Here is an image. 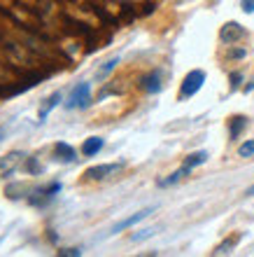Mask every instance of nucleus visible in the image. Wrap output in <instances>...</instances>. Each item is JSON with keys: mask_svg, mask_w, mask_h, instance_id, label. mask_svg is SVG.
<instances>
[{"mask_svg": "<svg viewBox=\"0 0 254 257\" xmlns=\"http://www.w3.org/2000/svg\"><path fill=\"white\" fill-rule=\"evenodd\" d=\"M203 82H205V70H191V73H187V77H184V82H182L180 87V101H187V98H191V96H196L198 91H201Z\"/></svg>", "mask_w": 254, "mask_h": 257, "instance_id": "nucleus-1", "label": "nucleus"}, {"mask_svg": "<svg viewBox=\"0 0 254 257\" xmlns=\"http://www.w3.org/2000/svg\"><path fill=\"white\" fill-rule=\"evenodd\" d=\"M89 94H91V84L89 82H80L77 87L73 89V94H70V98H68L66 108L68 110H75V108H87L89 105Z\"/></svg>", "mask_w": 254, "mask_h": 257, "instance_id": "nucleus-2", "label": "nucleus"}, {"mask_svg": "<svg viewBox=\"0 0 254 257\" xmlns=\"http://www.w3.org/2000/svg\"><path fill=\"white\" fill-rule=\"evenodd\" d=\"M121 169H124V162H117V164H98V166H91V169H87V173H84V176H87L89 180H105L107 176H114V173H119Z\"/></svg>", "mask_w": 254, "mask_h": 257, "instance_id": "nucleus-3", "label": "nucleus"}, {"mask_svg": "<svg viewBox=\"0 0 254 257\" xmlns=\"http://www.w3.org/2000/svg\"><path fill=\"white\" fill-rule=\"evenodd\" d=\"M219 38H221V42H226V45H235L240 38H245V28H242L238 21H228V24L221 26Z\"/></svg>", "mask_w": 254, "mask_h": 257, "instance_id": "nucleus-4", "label": "nucleus"}, {"mask_svg": "<svg viewBox=\"0 0 254 257\" xmlns=\"http://www.w3.org/2000/svg\"><path fill=\"white\" fill-rule=\"evenodd\" d=\"M24 152H19V150H14V152H10L7 157H3L0 159V176H7V173H12L17 166H19L21 162H24Z\"/></svg>", "mask_w": 254, "mask_h": 257, "instance_id": "nucleus-5", "label": "nucleus"}, {"mask_svg": "<svg viewBox=\"0 0 254 257\" xmlns=\"http://www.w3.org/2000/svg\"><path fill=\"white\" fill-rule=\"evenodd\" d=\"M154 213V208H145V210H140V213H135V215H131V217H126V220H121L119 224H114V234L117 231H124V229H128V227H133V224H138L140 220H145V217H149Z\"/></svg>", "mask_w": 254, "mask_h": 257, "instance_id": "nucleus-6", "label": "nucleus"}, {"mask_svg": "<svg viewBox=\"0 0 254 257\" xmlns=\"http://www.w3.org/2000/svg\"><path fill=\"white\" fill-rule=\"evenodd\" d=\"M103 148H105V141L98 138V136H91V138H87V141L82 143V155L84 157H96Z\"/></svg>", "mask_w": 254, "mask_h": 257, "instance_id": "nucleus-7", "label": "nucleus"}, {"mask_svg": "<svg viewBox=\"0 0 254 257\" xmlns=\"http://www.w3.org/2000/svg\"><path fill=\"white\" fill-rule=\"evenodd\" d=\"M140 87L147 91V94H159L161 91V73L159 70H154V73L145 75L140 82Z\"/></svg>", "mask_w": 254, "mask_h": 257, "instance_id": "nucleus-8", "label": "nucleus"}, {"mask_svg": "<svg viewBox=\"0 0 254 257\" xmlns=\"http://www.w3.org/2000/svg\"><path fill=\"white\" fill-rule=\"evenodd\" d=\"M63 190V185L61 183H52L49 187H45V190H38V194H40V199H35V206H45V203H49L54 199V196L59 194V192Z\"/></svg>", "mask_w": 254, "mask_h": 257, "instance_id": "nucleus-9", "label": "nucleus"}, {"mask_svg": "<svg viewBox=\"0 0 254 257\" xmlns=\"http://www.w3.org/2000/svg\"><path fill=\"white\" fill-rule=\"evenodd\" d=\"M245 126H247V117H242V115L231 117V122H228V136H231V141H235V138L245 131Z\"/></svg>", "mask_w": 254, "mask_h": 257, "instance_id": "nucleus-10", "label": "nucleus"}, {"mask_svg": "<svg viewBox=\"0 0 254 257\" xmlns=\"http://www.w3.org/2000/svg\"><path fill=\"white\" fill-rule=\"evenodd\" d=\"M61 101H63V96H61V91H54V94L49 96V98H47V103H45V108L40 110V117H38V119H40V124H42V122H47L49 112H52V110L56 108V105H59Z\"/></svg>", "mask_w": 254, "mask_h": 257, "instance_id": "nucleus-11", "label": "nucleus"}, {"mask_svg": "<svg viewBox=\"0 0 254 257\" xmlns=\"http://www.w3.org/2000/svg\"><path fill=\"white\" fill-rule=\"evenodd\" d=\"M54 150H56V157H59L61 162H75V159H77V152H75L68 143H56Z\"/></svg>", "mask_w": 254, "mask_h": 257, "instance_id": "nucleus-12", "label": "nucleus"}, {"mask_svg": "<svg viewBox=\"0 0 254 257\" xmlns=\"http://www.w3.org/2000/svg\"><path fill=\"white\" fill-rule=\"evenodd\" d=\"M207 162V152L205 150H198V152H191V155L184 159V166H189V169H196V166H201V164Z\"/></svg>", "mask_w": 254, "mask_h": 257, "instance_id": "nucleus-13", "label": "nucleus"}, {"mask_svg": "<svg viewBox=\"0 0 254 257\" xmlns=\"http://www.w3.org/2000/svg\"><path fill=\"white\" fill-rule=\"evenodd\" d=\"M189 173H191V169H189V166H182V169L175 171L170 178H166V180H159V187H170V185H175L177 180H182L184 176H189Z\"/></svg>", "mask_w": 254, "mask_h": 257, "instance_id": "nucleus-14", "label": "nucleus"}, {"mask_svg": "<svg viewBox=\"0 0 254 257\" xmlns=\"http://www.w3.org/2000/svg\"><path fill=\"white\" fill-rule=\"evenodd\" d=\"M235 243H238V236H233V238H228V241H224L221 245H217L212 250V255H226V252H231L235 248Z\"/></svg>", "mask_w": 254, "mask_h": 257, "instance_id": "nucleus-15", "label": "nucleus"}, {"mask_svg": "<svg viewBox=\"0 0 254 257\" xmlns=\"http://www.w3.org/2000/svg\"><path fill=\"white\" fill-rule=\"evenodd\" d=\"M238 157H242V159H249V157H254V141H245L238 148Z\"/></svg>", "mask_w": 254, "mask_h": 257, "instance_id": "nucleus-16", "label": "nucleus"}, {"mask_svg": "<svg viewBox=\"0 0 254 257\" xmlns=\"http://www.w3.org/2000/svg\"><path fill=\"white\" fill-rule=\"evenodd\" d=\"M117 63H119V59H110V61H107V63H105V66H103V68H101V73H98V75H101V77H103V75H107V73H112L114 68H117Z\"/></svg>", "mask_w": 254, "mask_h": 257, "instance_id": "nucleus-17", "label": "nucleus"}, {"mask_svg": "<svg viewBox=\"0 0 254 257\" xmlns=\"http://www.w3.org/2000/svg\"><path fill=\"white\" fill-rule=\"evenodd\" d=\"M59 255L61 257H80L82 250L80 248H66V250H59Z\"/></svg>", "mask_w": 254, "mask_h": 257, "instance_id": "nucleus-18", "label": "nucleus"}, {"mask_svg": "<svg viewBox=\"0 0 254 257\" xmlns=\"http://www.w3.org/2000/svg\"><path fill=\"white\" fill-rule=\"evenodd\" d=\"M242 82V75L240 73H231V89H238Z\"/></svg>", "mask_w": 254, "mask_h": 257, "instance_id": "nucleus-19", "label": "nucleus"}, {"mask_svg": "<svg viewBox=\"0 0 254 257\" xmlns=\"http://www.w3.org/2000/svg\"><path fill=\"white\" fill-rule=\"evenodd\" d=\"M240 5H242V12H247V14L254 12V0H240Z\"/></svg>", "mask_w": 254, "mask_h": 257, "instance_id": "nucleus-20", "label": "nucleus"}, {"mask_svg": "<svg viewBox=\"0 0 254 257\" xmlns=\"http://www.w3.org/2000/svg\"><path fill=\"white\" fill-rule=\"evenodd\" d=\"M154 234V229H145L142 234H133V241H142V238H149Z\"/></svg>", "mask_w": 254, "mask_h": 257, "instance_id": "nucleus-21", "label": "nucleus"}, {"mask_svg": "<svg viewBox=\"0 0 254 257\" xmlns=\"http://www.w3.org/2000/svg\"><path fill=\"white\" fill-rule=\"evenodd\" d=\"M245 56V49H233L231 52V59H242Z\"/></svg>", "mask_w": 254, "mask_h": 257, "instance_id": "nucleus-22", "label": "nucleus"}, {"mask_svg": "<svg viewBox=\"0 0 254 257\" xmlns=\"http://www.w3.org/2000/svg\"><path fill=\"white\" fill-rule=\"evenodd\" d=\"M249 91H254V80H252V82H249L247 87H245V94H249Z\"/></svg>", "mask_w": 254, "mask_h": 257, "instance_id": "nucleus-23", "label": "nucleus"}, {"mask_svg": "<svg viewBox=\"0 0 254 257\" xmlns=\"http://www.w3.org/2000/svg\"><path fill=\"white\" fill-rule=\"evenodd\" d=\"M245 194H247V196H254V185H252V187H249L247 192H245Z\"/></svg>", "mask_w": 254, "mask_h": 257, "instance_id": "nucleus-24", "label": "nucleus"}, {"mask_svg": "<svg viewBox=\"0 0 254 257\" xmlns=\"http://www.w3.org/2000/svg\"><path fill=\"white\" fill-rule=\"evenodd\" d=\"M0 138H3V131H0Z\"/></svg>", "mask_w": 254, "mask_h": 257, "instance_id": "nucleus-25", "label": "nucleus"}]
</instances>
